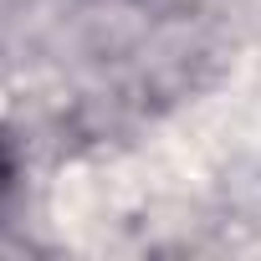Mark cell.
I'll return each instance as SVG.
<instances>
[{
    "label": "cell",
    "mask_w": 261,
    "mask_h": 261,
    "mask_svg": "<svg viewBox=\"0 0 261 261\" xmlns=\"http://www.w3.org/2000/svg\"><path fill=\"white\" fill-rule=\"evenodd\" d=\"M6 174H11V164H6V149H0V185H6Z\"/></svg>",
    "instance_id": "obj_1"
}]
</instances>
